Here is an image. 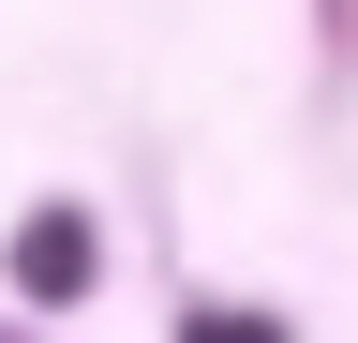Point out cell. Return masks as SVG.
I'll list each match as a JSON object with an SVG mask.
<instances>
[{"mask_svg": "<svg viewBox=\"0 0 358 343\" xmlns=\"http://www.w3.org/2000/svg\"><path fill=\"white\" fill-rule=\"evenodd\" d=\"M15 269H30L45 298H60V284H90V224H75V209H45V224H30V254H15Z\"/></svg>", "mask_w": 358, "mask_h": 343, "instance_id": "6da1fadb", "label": "cell"}, {"mask_svg": "<svg viewBox=\"0 0 358 343\" xmlns=\"http://www.w3.org/2000/svg\"><path fill=\"white\" fill-rule=\"evenodd\" d=\"M194 343H284V328H254V314H209V328H194Z\"/></svg>", "mask_w": 358, "mask_h": 343, "instance_id": "7a4b0ae2", "label": "cell"}]
</instances>
